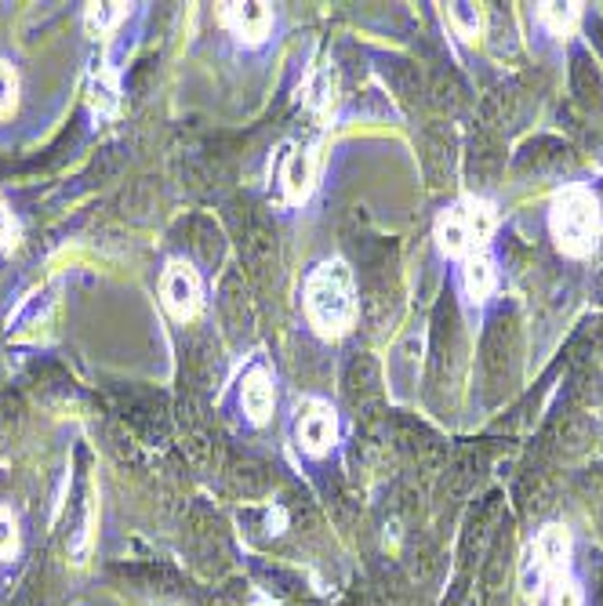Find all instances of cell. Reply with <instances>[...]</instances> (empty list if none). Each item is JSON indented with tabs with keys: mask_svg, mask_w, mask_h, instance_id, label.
Masks as SVG:
<instances>
[{
	"mask_svg": "<svg viewBox=\"0 0 603 606\" xmlns=\"http://www.w3.org/2000/svg\"><path fill=\"white\" fill-rule=\"evenodd\" d=\"M161 299H164V308L178 319V324H189V319L200 316L204 288H200L197 269H193L189 261H167V269L161 277Z\"/></svg>",
	"mask_w": 603,
	"mask_h": 606,
	"instance_id": "4",
	"label": "cell"
},
{
	"mask_svg": "<svg viewBox=\"0 0 603 606\" xmlns=\"http://www.w3.org/2000/svg\"><path fill=\"white\" fill-rule=\"evenodd\" d=\"M495 288H498V269H495V258L487 255V250L469 255L462 261V291L473 305H484L495 294Z\"/></svg>",
	"mask_w": 603,
	"mask_h": 606,
	"instance_id": "8",
	"label": "cell"
},
{
	"mask_svg": "<svg viewBox=\"0 0 603 606\" xmlns=\"http://www.w3.org/2000/svg\"><path fill=\"white\" fill-rule=\"evenodd\" d=\"M19 552V523L11 516V509L0 505V559H11Z\"/></svg>",
	"mask_w": 603,
	"mask_h": 606,
	"instance_id": "14",
	"label": "cell"
},
{
	"mask_svg": "<svg viewBox=\"0 0 603 606\" xmlns=\"http://www.w3.org/2000/svg\"><path fill=\"white\" fill-rule=\"evenodd\" d=\"M448 19L459 26V33L465 40H473L476 37V30H480V15H476V8L473 4H451L448 8Z\"/></svg>",
	"mask_w": 603,
	"mask_h": 606,
	"instance_id": "15",
	"label": "cell"
},
{
	"mask_svg": "<svg viewBox=\"0 0 603 606\" xmlns=\"http://www.w3.org/2000/svg\"><path fill=\"white\" fill-rule=\"evenodd\" d=\"M316 186V153L313 150H294L283 164V197L288 203H305Z\"/></svg>",
	"mask_w": 603,
	"mask_h": 606,
	"instance_id": "9",
	"label": "cell"
},
{
	"mask_svg": "<svg viewBox=\"0 0 603 606\" xmlns=\"http://www.w3.org/2000/svg\"><path fill=\"white\" fill-rule=\"evenodd\" d=\"M567 552H571V537H567L564 527H545L534 541V574L542 578V585L567 570Z\"/></svg>",
	"mask_w": 603,
	"mask_h": 606,
	"instance_id": "7",
	"label": "cell"
},
{
	"mask_svg": "<svg viewBox=\"0 0 603 606\" xmlns=\"http://www.w3.org/2000/svg\"><path fill=\"white\" fill-rule=\"evenodd\" d=\"M19 109V73L15 66L0 59V117H11Z\"/></svg>",
	"mask_w": 603,
	"mask_h": 606,
	"instance_id": "13",
	"label": "cell"
},
{
	"mask_svg": "<svg viewBox=\"0 0 603 606\" xmlns=\"http://www.w3.org/2000/svg\"><path fill=\"white\" fill-rule=\"evenodd\" d=\"M11 240H15V214L4 200H0V247H8Z\"/></svg>",
	"mask_w": 603,
	"mask_h": 606,
	"instance_id": "17",
	"label": "cell"
},
{
	"mask_svg": "<svg viewBox=\"0 0 603 606\" xmlns=\"http://www.w3.org/2000/svg\"><path fill=\"white\" fill-rule=\"evenodd\" d=\"M124 11H128L124 4H88L84 15H88V26L91 30H109L113 22L124 19Z\"/></svg>",
	"mask_w": 603,
	"mask_h": 606,
	"instance_id": "16",
	"label": "cell"
},
{
	"mask_svg": "<svg viewBox=\"0 0 603 606\" xmlns=\"http://www.w3.org/2000/svg\"><path fill=\"white\" fill-rule=\"evenodd\" d=\"M294 436L305 454L321 457L335 447L338 440V415L327 399H305L299 407V421H294Z\"/></svg>",
	"mask_w": 603,
	"mask_h": 606,
	"instance_id": "5",
	"label": "cell"
},
{
	"mask_svg": "<svg viewBox=\"0 0 603 606\" xmlns=\"http://www.w3.org/2000/svg\"><path fill=\"white\" fill-rule=\"evenodd\" d=\"M222 22L241 40L258 44V40H266V33L272 30V8L258 4V0H247V4H222Z\"/></svg>",
	"mask_w": 603,
	"mask_h": 606,
	"instance_id": "6",
	"label": "cell"
},
{
	"mask_svg": "<svg viewBox=\"0 0 603 606\" xmlns=\"http://www.w3.org/2000/svg\"><path fill=\"white\" fill-rule=\"evenodd\" d=\"M495 229H498L495 203L484 197H465L459 203H451V208L437 219V247L448 258L465 261L469 255L487 250Z\"/></svg>",
	"mask_w": 603,
	"mask_h": 606,
	"instance_id": "3",
	"label": "cell"
},
{
	"mask_svg": "<svg viewBox=\"0 0 603 606\" xmlns=\"http://www.w3.org/2000/svg\"><path fill=\"white\" fill-rule=\"evenodd\" d=\"M545 588H549L553 606H582V588H578V581L567 574V570H560Z\"/></svg>",
	"mask_w": 603,
	"mask_h": 606,
	"instance_id": "12",
	"label": "cell"
},
{
	"mask_svg": "<svg viewBox=\"0 0 603 606\" xmlns=\"http://www.w3.org/2000/svg\"><path fill=\"white\" fill-rule=\"evenodd\" d=\"M538 15L556 37L567 40L578 30V22H582V4H538Z\"/></svg>",
	"mask_w": 603,
	"mask_h": 606,
	"instance_id": "11",
	"label": "cell"
},
{
	"mask_svg": "<svg viewBox=\"0 0 603 606\" xmlns=\"http://www.w3.org/2000/svg\"><path fill=\"white\" fill-rule=\"evenodd\" d=\"M241 404H244V415L252 418L255 426L269 421L272 404H277V393H272V378L262 368H255L244 378V385H241Z\"/></svg>",
	"mask_w": 603,
	"mask_h": 606,
	"instance_id": "10",
	"label": "cell"
},
{
	"mask_svg": "<svg viewBox=\"0 0 603 606\" xmlns=\"http://www.w3.org/2000/svg\"><path fill=\"white\" fill-rule=\"evenodd\" d=\"M549 233L556 240V247L571 258H589L600 244L603 233V214H600V200L596 193L575 182V186H564L553 197L549 208Z\"/></svg>",
	"mask_w": 603,
	"mask_h": 606,
	"instance_id": "2",
	"label": "cell"
},
{
	"mask_svg": "<svg viewBox=\"0 0 603 606\" xmlns=\"http://www.w3.org/2000/svg\"><path fill=\"white\" fill-rule=\"evenodd\" d=\"M305 316L316 335L338 338L346 335L357 319V288H352V272L343 258H332L324 266H316L305 280Z\"/></svg>",
	"mask_w": 603,
	"mask_h": 606,
	"instance_id": "1",
	"label": "cell"
}]
</instances>
